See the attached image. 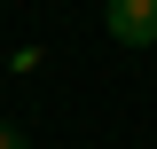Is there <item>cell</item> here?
<instances>
[{
  "mask_svg": "<svg viewBox=\"0 0 157 149\" xmlns=\"http://www.w3.org/2000/svg\"><path fill=\"white\" fill-rule=\"evenodd\" d=\"M110 39L118 47H157V0H110Z\"/></svg>",
  "mask_w": 157,
  "mask_h": 149,
  "instance_id": "obj_1",
  "label": "cell"
},
{
  "mask_svg": "<svg viewBox=\"0 0 157 149\" xmlns=\"http://www.w3.org/2000/svg\"><path fill=\"white\" fill-rule=\"evenodd\" d=\"M0 149H24V133H16V126H8V118H0Z\"/></svg>",
  "mask_w": 157,
  "mask_h": 149,
  "instance_id": "obj_2",
  "label": "cell"
}]
</instances>
